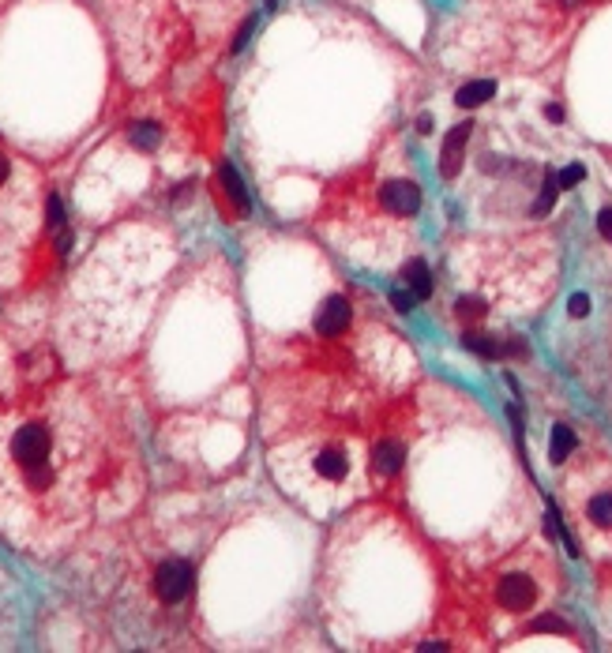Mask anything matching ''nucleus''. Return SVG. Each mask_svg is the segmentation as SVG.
Here are the masks:
<instances>
[{
    "label": "nucleus",
    "instance_id": "f257e3e1",
    "mask_svg": "<svg viewBox=\"0 0 612 653\" xmlns=\"http://www.w3.org/2000/svg\"><path fill=\"white\" fill-rule=\"evenodd\" d=\"M139 455L128 413L95 387L53 384L0 402V537L30 556L71 549L128 511Z\"/></svg>",
    "mask_w": 612,
    "mask_h": 653
},
{
    "label": "nucleus",
    "instance_id": "f03ea898",
    "mask_svg": "<svg viewBox=\"0 0 612 653\" xmlns=\"http://www.w3.org/2000/svg\"><path fill=\"white\" fill-rule=\"evenodd\" d=\"M195 593V564L181 552L120 549L105 593V620L117 646H158L181 624Z\"/></svg>",
    "mask_w": 612,
    "mask_h": 653
},
{
    "label": "nucleus",
    "instance_id": "7ed1b4c3",
    "mask_svg": "<svg viewBox=\"0 0 612 653\" xmlns=\"http://www.w3.org/2000/svg\"><path fill=\"white\" fill-rule=\"evenodd\" d=\"M42 222V192L38 177L27 161L8 147H0V260H15L30 248Z\"/></svg>",
    "mask_w": 612,
    "mask_h": 653
},
{
    "label": "nucleus",
    "instance_id": "20e7f679",
    "mask_svg": "<svg viewBox=\"0 0 612 653\" xmlns=\"http://www.w3.org/2000/svg\"><path fill=\"white\" fill-rule=\"evenodd\" d=\"M312 477L323 484H342L350 477V450L338 443H323L312 455Z\"/></svg>",
    "mask_w": 612,
    "mask_h": 653
},
{
    "label": "nucleus",
    "instance_id": "39448f33",
    "mask_svg": "<svg viewBox=\"0 0 612 653\" xmlns=\"http://www.w3.org/2000/svg\"><path fill=\"white\" fill-rule=\"evenodd\" d=\"M380 203L399 218H413L421 211V188L413 185V180H391V185H384V192H380Z\"/></svg>",
    "mask_w": 612,
    "mask_h": 653
},
{
    "label": "nucleus",
    "instance_id": "423d86ee",
    "mask_svg": "<svg viewBox=\"0 0 612 653\" xmlns=\"http://www.w3.org/2000/svg\"><path fill=\"white\" fill-rule=\"evenodd\" d=\"M350 319H353V308H350V301H346V297H327V301L319 304L316 331H319L323 338H338V335L350 326Z\"/></svg>",
    "mask_w": 612,
    "mask_h": 653
},
{
    "label": "nucleus",
    "instance_id": "0eeeda50",
    "mask_svg": "<svg viewBox=\"0 0 612 653\" xmlns=\"http://www.w3.org/2000/svg\"><path fill=\"white\" fill-rule=\"evenodd\" d=\"M470 132H474V124L466 120V124H455V128L447 132V139H443L440 173H443L447 180H455V177H459V169H462V154H466V143H470Z\"/></svg>",
    "mask_w": 612,
    "mask_h": 653
},
{
    "label": "nucleus",
    "instance_id": "6e6552de",
    "mask_svg": "<svg viewBox=\"0 0 612 653\" xmlns=\"http://www.w3.org/2000/svg\"><path fill=\"white\" fill-rule=\"evenodd\" d=\"M533 583L526 574H508L503 583L496 586V601L508 608V612H522V608H530L533 605Z\"/></svg>",
    "mask_w": 612,
    "mask_h": 653
},
{
    "label": "nucleus",
    "instance_id": "1a4fd4ad",
    "mask_svg": "<svg viewBox=\"0 0 612 653\" xmlns=\"http://www.w3.org/2000/svg\"><path fill=\"white\" fill-rule=\"evenodd\" d=\"M402 462H406V447L399 443V440H380L372 447V466L380 469V474H399L402 469Z\"/></svg>",
    "mask_w": 612,
    "mask_h": 653
},
{
    "label": "nucleus",
    "instance_id": "9d476101",
    "mask_svg": "<svg viewBox=\"0 0 612 653\" xmlns=\"http://www.w3.org/2000/svg\"><path fill=\"white\" fill-rule=\"evenodd\" d=\"M402 285H406L418 301H428V297H432V270H428V263H425V260H409V263L402 267Z\"/></svg>",
    "mask_w": 612,
    "mask_h": 653
},
{
    "label": "nucleus",
    "instance_id": "9b49d317",
    "mask_svg": "<svg viewBox=\"0 0 612 653\" xmlns=\"http://www.w3.org/2000/svg\"><path fill=\"white\" fill-rule=\"evenodd\" d=\"M492 98H496V83H492V79H474V83L459 87V95H455V102H459L462 109H477V105L492 102Z\"/></svg>",
    "mask_w": 612,
    "mask_h": 653
},
{
    "label": "nucleus",
    "instance_id": "f8f14e48",
    "mask_svg": "<svg viewBox=\"0 0 612 653\" xmlns=\"http://www.w3.org/2000/svg\"><path fill=\"white\" fill-rule=\"evenodd\" d=\"M571 450H575V432L567 425H556L552 428V440H549V459L552 462H564Z\"/></svg>",
    "mask_w": 612,
    "mask_h": 653
},
{
    "label": "nucleus",
    "instance_id": "ddd939ff",
    "mask_svg": "<svg viewBox=\"0 0 612 653\" xmlns=\"http://www.w3.org/2000/svg\"><path fill=\"white\" fill-rule=\"evenodd\" d=\"M586 515L593 525H601V530H608L612 525V492H598L590 503H586Z\"/></svg>",
    "mask_w": 612,
    "mask_h": 653
},
{
    "label": "nucleus",
    "instance_id": "4468645a",
    "mask_svg": "<svg viewBox=\"0 0 612 653\" xmlns=\"http://www.w3.org/2000/svg\"><path fill=\"white\" fill-rule=\"evenodd\" d=\"M462 346L470 350V353H477V357H500V342L489 338V335H477V331H466L462 335Z\"/></svg>",
    "mask_w": 612,
    "mask_h": 653
},
{
    "label": "nucleus",
    "instance_id": "2eb2a0df",
    "mask_svg": "<svg viewBox=\"0 0 612 653\" xmlns=\"http://www.w3.org/2000/svg\"><path fill=\"white\" fill-rule=\"evenodd\" d=\"M556 195H560V177L545 173V180H542V195H537V203H533V214H549L552 203H556Z\"/></svg>",
    "mask_w": 612,
    "mask_h": 653
},
{
    "label": "nucleus",
    "instance_id": "dca6fc26",
    "mask_svg": "<svg viewBox=\"0 0 612 653\" xmlns=\"http://www.w3.org/2000/svg\"><path fill=\"white\" fill-rule=\"evenodd\" d=\"M222 180H226V188H229V195H233V203H237L241 211H248V195H244V185H241V177L233 173L229 166L222 169Z\"/></svg>",
    "mask_w": 612,
    "mask_h": 653
},
{
    "label": "nucleus",
    "instance_id": "f3484780",
    "mask_svg": "<svg viewBox=\"0 0 612 653\" xmlns=\"http://www.w3.org/2000/svg\"><path fill=\"white\" fill-rule=\"evenodd\" d=\"M455 312H459L462 319H481V316H484V301H477V297H459Z\"/></svg>",
    "mask_w": 612,
    "mask_h": 653
},
{
    "label": "nucleus",
    "instance_id": "a211bd4d",
    "mask_svg": "<svg viewBox=\"0 0 612 653\" xmlns=\"http://www.w3.org/2000/svg\"><path fill=\"white\" fill-rule=\"evenodd\" d=\"M526 353H530L526 338H503L500 342V357H526Z\"/></svg>",
    "mask_w": 612,
    "mask_h": 653
},
{
    "label": "nucleus",
    "instance_id": "6ab92c4d",
    "mask_svg": "<svg viewBox=\"0 0 612 653\" xmlns=\"http://www.w3.org/2000/svg\"><path fill=\"white\" fill-rule=\"evenodd\" d=\"M391 304H394V308H399V312H409V308H413V304H418V297H413V293H409V289L402 285V289H391Z\"/></svg>",
    "mask_w": 612,
    "mask_h": 653
},
{
    "label": "nucleus",
    "instance_id": "aec40b11",
    "mask_svg": "<svg viewBox=\"0 0 612 653\" xmlns=\"http://www.w3.org/2000/svg\"><path fill=\"white\" fill-rule=\"evenodd\" d=\"M583 177H586V169L579 166V161H575V166H567V169L560 173V188H575V185H579Z\"/></svg>",
    "mask_w": 612,
    "mask_h": 653
},
{
    "label": "nucleus",
    "instance_id": "412c9836",
    "mask_svg": "<svg viewBox=\"0 0 612 653\" xmlns=\"http://www.w3.org/2000/svg\"><path fill=\"white\" fill-rule=\"evenodd\" d=\"M533 631H567V624L564 620H556V616H542V620H533Z\"/></svg>",
    "mask_w": 612,
    "mask_h": 653
},
{
    "label": "nucleus",
    "instance_id": "4be33fe9",
    "mask_svg": "<svg viewBox=\"0 0 612 653\" xmlns=\"http://www.w3.org/2000/svg\"><path fill=\"white\" fill-rule=\"evenodd\" d=\"M598 233L605 241H612V207H605L601 214H598Z\"/></svg>",
    "mask_w": 612,
    "mask_h": 653
},
{
    "label": "nucleus",
    "instance_id": "5701e85b",
    "mask_svg": "<svg viewBox=\"0 0 612 653\" xmlns=\"http://www.w3.org/2000/svg\"><path fill=\"white\" fill-rule=\"evenodd\" d=\"M590 312V301L586 297H571V316H586Z\"/></svg>",
    "mask_w": 612,
    "mask_h": 653
},
{
    "label": "nucleus",
    "instance_id": "b1692460",
    "mask_svg": "<svg viewBox=\"0 0 612 653\" xmlns=\"http://www.w3.org/2000/svg\"><path fill=\"white\" fill-rule=\"evenodd\" d=\"M545 117L549 120H564V109L560 105H545Z\"/></svg>",
    "mask_w": 612,
    "mask_h": 653
},
{
    "label": "nucleus",
    "instance_id": "393cba45",
    "mask_svg": "<svg viewBox=\"0 0 612 653\" xmlns=\"http://www.w3.org/2000/svg\"><path fill=\"white\" fill-rule=\"evenodd\" d=\"M418 132H421V136H428V132H432V117H428V113H425V117H418Z\"/></svg>",
    "mask_w": 612,
    "mask_h": 653
},
{
    "label": "nucleus",
    "instance_id": "a878e982",
    "mask_svg": "<svg viewBox=\"0 0 612 653\" xmlns=\"http://www.w3.org/2000/svg\"><path fill=\"white\" fill-rule=\"evenodd\" d=\"M560 4H564V8H579V4H583V0H560Z\"/></svg>",
    "mask_w": 612,
    "mask_h": 653
},
{
    "label": "nucleus",
    "instance_id": "bb28decb",
    "mask_svg": "<svg viewBox=\"0 0 612 653\" xmlns=\"http://www.w3.org/2000/svg\"><path fill=\"white\" fill-rule=\"evenodd\" d=\"M267 8H278V0H267Z\"/></svg>",
    "mask_w": 612,
    "mask_h": 653
}]
</instances>
